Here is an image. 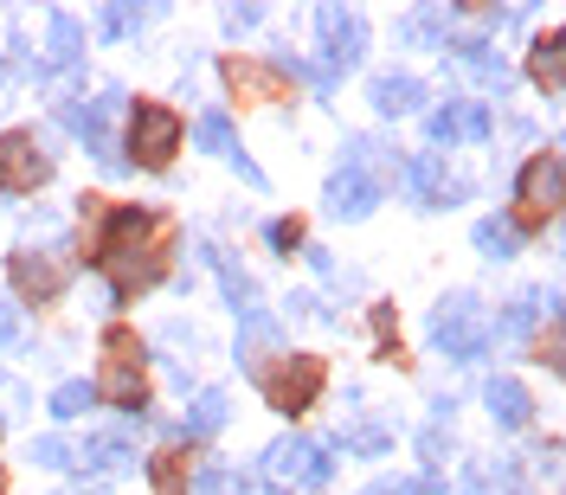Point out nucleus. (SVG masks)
Here are the masks:
<instances>
[{
	"label": "nucleus",
	"instance_id": "1",
	"mask_svg": "<svg viewBox=\"0 0 566 495\" xmlns=\"http://www.w3.org/2000/svg\"><path fill=\"white\" fill-rule=\"evenodd\" d=\"M161 219L149 213H116L104 226V265H110L116 283H154L161 277Z\"/></svg>",
	"mask_w": 566,
	"mask_h": 495
},
{
	"label": "nucleus",
	"instance_id": "2",
	"mask_svg": "<svg viewBox=\"0 0 566 495\" xmlns=\"http://www.w3.org/2000/svg\"><path fill=\"white\" fill-rule=\"evenodd\" d=\"M431 342L445 347L451 361H483V347H490V322H483V303L470 297V290H457L445 303L431 309Z\"/></svg>",
	"mask_w": 566,
	"mask_h": 495
},
{
	"label": "nucleus",
	"instance_id": "3",
	"mask_svg": "<svg viewBox=\"0 0 566 495\" xmlns=\"http://www.w3.org/2000/svg\"><path fill=\"white\" fill-rule=\"evenodd\" d=\"M265 476L270 483H297V489H322V483L335 476V458H329V444H316V438H284V444H270Z\"/></svg>",
	"mask_w": 566,
	"mask_h": 495
},
{
	"label": "nucleus",
	"instance_id": "4",
	"mask_svg": "<svg viewBox=\"0 0 566 495\" xmlns=\"http://www.w3.org/2000/svg\"><path fill=\"white\" fill-rule=\"evenodd\" d=\"M316 33H322V72H348V65H361V52H367V26H361V13L354 7H316Z\"/></svg>",
	"mask_w": 566,
	"mask_h": 495
},
{
	"label": "nucleus",
	"instance_id": "5",
	"mask_svg": "<svg viewBox=\"0 0 566 495\" xmlns=\"http://www.w3.org/2000/svg\"><path fill=\"white\" fill-rule=\"evenodd\" d=\"M65 277H72V251H65V245H26V251H13V283H20L33 303L58 297Z\"/></svg>",
	"mask_w": 566,
	"mask_h": 495
},
{
	"label": "nucleus",
	"instance_id": "6",
	"mask_svg": "<svg viewBox=\"0 0 566 495\" xmlns=\"http://www.w3.org/2000/svg\"><path fill=\"white\" fill-rule=\"evenodd\" d=\"M425 129H431V142H438V149H457V142H483L495 122H490V110H483L477 97H451L445 110L425 116Z\"/></svg>",
	"mask_w": 566,
	"mask_h": 495
},
{
	"label": "nucleus",
	"instance_id": "7",
	"mask_svg": "<svg viewBox=\"0 0 566 495\" xmlns=\"http://www.w3.org/2000/svg\"><path fill=\"white\" fill-rule=\"evenodd\" d=\"M39 181H52V154L39 149L33 136H0V187L33 193Z\"/></svg>",
	"mask_w": 566,
	"mask_h": 495
},
{
	"label": "nucleus",
	"instance_id": "8",
	"mask_svg": "<svg viewBox=\"0 0 566 495\" xmlns=\"http://www.w3.org/2000/svg\"><path fill=\"white\" fill-rule=\"evenodd\" d=\"M399 181L418 193V206H457V200L470 193V181H463V174H451L438 154H418V161H406V168H399Z\"/></svg>",
	"mask_w": 566,
	"mask_h": 495
},
{
	"label": "nucleus",
	"instance_id": "9",
	"mask_svg": "<svg viewBox=\"0 0 566 495\" xmlns=\"http://www.w3.org/2000/svg\"><path fill=\"white\" fill-rule=\"evenodd\" d=\"M129 142H136V161H142V168H168V154L181 149V116L174 110H136Z\"/></svg>",
	"mask_w": 566,
	"mask_h": 495
},
{
	"label": "nucleus",
	"instance_id": "10",
	"mask_svg": "<svg viewBox=\"0 0 566 495\" xmlns=\"http://www.w3.org/2000/svg\"><path fill=\"white\" fill-rule=\"evenodd\" d=\"M560 154H541L522 168V219H547V213H560Z\"/></svg>",
	"mask_w": 566,
	"mask_h": 495
},
{
	"label": "nucleus",
	"instance_id": "11",
	"mask_svg": "<svg viewBox=\"0 0 566 495\" xmlns=\"http://www.w3.org/2000/svg\"><path fill=\"white\" fill-rule=\"evenodd\" d=\"M72 463L97 470V476H122V470L136 463V451H129V431L116 424V431H97V438H84V451H72Z\"/></svg>",
	"mask_w": 566,
	"mask_h": 495
},
{
	"label": "nucleus",
	"instance_id": "12",
	"mask_svg": "<svg viewBox=\"0 0 566 495\" xmlns=\"http://www.w3.org/2000/svg\"><path fill=\"white\" fill-rule=\"evenodd\" d=\"M367 97H374L380 116H413V110H425V84H418L413 72H380L374 84H367Z\"/></svg>",
	"mask_w": 566,
	"mask_h": 495
},
{
	"label": "nucleus",
	"instance_id": "13",
	"mask_svg": "<svg viewBox=\"0 0 566 495\" xmlns=\"http://www.w3.org/2000/svg\"><path fill=\"white\" fill-rule=\"evenodd\" d=\"M316 386H322V367L302 354L297 367H284V374H270V406L277 412H302L309 399H316Z\"/></svg>",
	"mask_w": 566,
	"mask_h": 495
},
{
	"label": "nucleus",
	"instance_id": "14",
	"mask_svg": "<svg viewBox=\"0 0 566 495\" xmlns=\"http://www.w3.org/2000/svg\"><path fill=\"white\" fill-rule=\"evenodd\" d=\"M380 206V187L367 181V174H348V168H335V181H329V213L335 219H367Z\"/></svg>",
	"mask_w": 566,
	"mask_h": 495
},
{
	"label": "nucleus",
	"instance_id": "15",
	"mask_svg": "<svg viewBox=\"0 0 566 495\" xmlns=\"http://www.w3.org/2000/svg\"><path fill=\"white\" fill-rule=\"evenodd\" d=\"M277 347H284V329L270 322L265 309H252V315L238 322V361H245L252 374H265V361L277 354Z\"/></svg>",
	"mask_w": 566,
	"mask_h": 495
},
{
	"label": "nucleus",
	"instance_id": "16",
	"mask_svg": "<svg viewBox=\"0 0 566 495\" xmlns=\"http://www.w3.org/2000/svg\"><path fill=\"white\" fill-rule=\"evenodd\" d=\"M97 392H110L116 406H142V367L129 361V342H122V335L110 342V374H104Z\"/></svg>",
	"mask_w": 566,
	"mask_h": 495
},
{
	"label": "nucleus",
	"instance_id": "17",
	"mask_svg": "<svg viewBox=\"0 0 566 495\" xmlns=\"http://www.w3.org/2000/svg\"><path fill=\"white\" fill-rule=\"evenodd\" d=\"M483 406H490V419L509 424V431H515V424H528V412H534L528 392H522L515 380H490V386H483Z\"/></svg>",
	"mask_w": 566,
	"mask_h": 495
},
{
	"label": "nucleus",
	"instance_id": "18",
	"mask_svg": "<svg viewBox=\"0 0 566 495\" xmlns=\"http://www.w3.org/2000/svg\"><path fill=\"white\" fill-rule=\"evenodd\" d=\"M445 26H451L445 7H413L399 33H406V45H418V52H445Z\"/></svg>",
	"mask_w": 566,
	"mask_h": 495
},
{
	"label": "nucleus",
	"instance_id": "19",
	"mask_svg": "<svg viewBox=\"0 0 566 495\" xmlns=\"http://www.w3.org/2000/svg\"><path fill=\"white\" fill-rule=\"evenodd\" d=\"M451 58L463 65V72H477L483 84H495V90H502V58H495L490 39H451Z\"/></svg>",
	"mask_w": 566,
	"mask_h": 495
},
{
	"label": "nucleus",
	"instance_id": "20",
	"mask_svg": "<svg viewBox=\"0 0 566 495\" xmlns=\"http://www.w3.org/2000/svg\"><path fill=\"white\" fill-rule=\"evenodd\" d=\"M226 412H232L226 392H200V399L188 406V424H181V431H188V444H206V438L226 424Z\"/></svg>",
	"mask_w": 566,
	"mask_h": 495
},
{
	"label": "nucleus",
	"instance_id": "21",
	"mask_svg": "<svg viewBox=\"0 0 566 495\" xmlns=\"http://www.w3.org/2000/svg\"><path fill=\"white\" fill-rule=\"evenodd\" d=\"M206 258H213V265H220V283H226L232 309H238V315H252V309H258V283H252V277H245V270L232 265L226 251H206Z\"/></svg>",
	"mask_w": 566,
	"mask_h": 495
},
{
	"label": "nucleus",
	"instance_id": "22",
	"mask_svg": "<svg viewBox=\"0 0 566 495\" xmlns=\"http://www.w3.org/2000/svg\"><path fill=\"white\" fill-rule=\"evenodd\" d=\"M560 65H566V39H541L534 45V84L547 97H560Z\"/></svg>",
	"mask_w": 566,
	"mask_h": 495
},
{
	"label": "nucleus",
	"instance_id": "23",
	"mask_svg": "<svg viewBox=\"0 0 566 495\" xmlns=\"http://www.w3.org/2000/svg\"><path fill=\"white\" fill-rule=\"evenodd\" d=\"M97 406V386L90 380H65L58 392H52V419H84Z\"/></svg>",
	"mask_w": 566,
	"mask_h": 495
},
{
	"label": "nucleus",
	"instance_id": "24",
	"mask_svg": "<svg viewBox=\"0 0 566 495\" xmlns=\"http://www.w3.org/2000/svg\"><path fill=\"white\" fill-rule=\"evenodd\" d=\"M52 58H58V65H77V58H84V33H77V20L65 7L52 13Z\"/></svg>",
	"mask_w": 566,
	"mask_h": 495
},
{
	"label": "nucleus",
	"instance_id": "25",
	"mask_svg": "<svg viewBox=\"0 0 566 495\" xmlns=\"http://www.w3.org/2000/svg\"><path fill=\"white\" fill-rule=\"evenodd\" d=\"M470 238H477L483 258H515V226H509V219H477Z\"/></svg>",
	"mask_w": 566,
	"mask_h": 495
},
{
	"label": "nucleus",
	"instance_id": "26",
	"mask_svg": "<svg viewBox=\"0 0 566 495\" xmlns=\"http://www.w3.org/2000/svg\"><path fill=\"white\" fill-rule=\"evenodd\" d=\"M341 444H348V451H367V458H380V451H393V431H386V424H348V431H341Z\"/></svg>",
	"mask_w": 566,
	"mask_h": 495
},
{
	"label": "nucleus",
	"instance_id": "27",
	"mask_svg": "<svg viewBox=\"0 0 566 495\" xmlns=\"http://www.w3.org/2000/svg\"><path fill=\"white\" fill-rule=\"evenodd\" d=\"M149 26V7H104V39H129Z\"/></svg>",
	"mask_w": 566,
	"mask_h": 495
},
{
	"label": "nucleus",
	"instance_id": "28",
	"mask_svg": "<svg viewBox=\"0 0 566 495\" xmlns=\"http://www.w3.org/2000/svg\"><path fill=\"white\" fill-rule=\"evenodd\" d=\"M193 136H200L206 149L232 154V122H226V110H206V116H200V122H193Z\"/></svg>",
	"mask_w": 566,
	"mask_h": 495
},
{
	"label": "nucleus",
	"instance_id": "29",
	"mask_svg": "<svg viewBox=\"0 0 566 495\" xmlns=\"http://www.w3.org/2000/svg\"><path fill=\"white\" fill-rule=\"evenodd\" d=\"M534 309H541V297H522V303H509V315L495 322L490 335H509V342H515V335H528V329H534Z\"/></svg>",
	"mask_w": 566,
	"mask_h": 495
},
{
	"label": "nucleus",
	"instance_id": "30",
	"mask_svg": "<svg viewBox=\"0 0 566 495\" xmlns=\"http://www.w3.org/2000/svg\"><path fill=\"white\" fill-rule=\"evenodd\" d=\"M33 463L39 470H72V444L65 438H33Z\"/></svg>",
	"mask_w": 566,
	"mask_h": 495
},
{
	"label": "nucleus",
	"instance_id": "31",
	"mask_svg": "<svg viewBox=\"0 0 566 495\" xmlns=\"http://www.w3.org/2000/svg\"><path fill=\"white\" fill-rule=\"evenodd\" d=\"M232 90H258V97H270V90H277V77L270 72H258V65H232Z\"/></svg>",
	"mask_w": 566,
	"mask_h": 495
},
{
	"label": "nucleus",
	"instance_id": "32",
	"mask_svg": "<svg viewBox=\"0 0 566 495\" xmlns=\"http://www.w3.org/2000/svg\"><path fill=\"white\" fill-rule=\"evenodd\" d=\"M418 458L438 470V463L451 458V438H445V431H418Z\"/></svg>",
	"mask_w": 566,
	"mask_h": 495
},
{
	"label": "nucleus",
	"instance_id": "33",
	"mask_svg": "<svg viewBox=\"0 0 566 495\" xmlns=\"http://www.w3.org/2000/svg\"><path fill=\"white\" fill-rule=\"evenodd\" d=\"M13 342H20V303L0 297V347H13Z\"/></svg>",
	"mask_w": 566,
	"mask_h": 495
},
{
	"label": "nucleus",
	"instance_id": "34",
	"mask_svg": "<svg viewBox=\"0 0 566 495\" xmlns=\"http://www.w3.org/2000/svg\"><path fill=\"white\" fill-rule=\"evenodd\" d=\"M220 20H226V33H252V26H258L265 13H258V7H226Z\"/></svg>",
	"mask_w": 566,
	"mask_h": 495
},
{
	"label": "nucleus",
	"instance_id": "35",
	"mask_svg": "<svg viewBox=\"0 0 566 495\" xmlns=\"http://www.w3.org/2000/svg\"><path fill=\"white\" fill-rule=\"evenodd\" d=\"M297 238H302V232H297V219H277V226H270V245H277V251H290Z\"/></svg>",
	"mask_w": 566,
	"mask_h": 495
},
{
	"label": "nucleus",
	"instance_id": "36",
	"mask_svg": "<svg viewBox=\"0 0 566 495\" xmlns=\"http://www.w3.org/2000/svg\"><path fill=\"white\" fill-rule=\"evenodd\" d=\"M232 168H238V174H245L252 187H265V174H258V161H252V154H238V149H232Z\"/></svg>",
	"mask_w": 566,
	"mask_h": 495
},
{
	"label": "nucleus",
	"instance_id": "37",
	"mask_svg": "<svg viewBox=\"0 0 566 495\" xmlns=\"http://www.w3.org/2000/svg\"><path fill=\"white\" fill-rule=\"evenodd\" d=\"M393 495H445V483H399Z\"/></svg>",
	"mask_w": 566,
	"mask_h": 495
},
{
	"label": "nucleus",
	"instance_id": "38",
	"mask_svg": "<svg viewBox=\"0 0 566 495\" xmlns=\"http://www.w3.org/2000/svg\"><path fill=\"white\" fill-rule=\"evenodd\" d=\"M495 495H528V489H522V483H515V470H509V476H502V489H495Z\"/></svg>",
	"mask_w": 566,
	"mask_h": 495
},
{
	"label": "nucleus",
	"instance_id": "39",
	"mask_svg": "<svg viewBox=\"0 0 566 495\" xmlns=\"http://www.w3.org/2000/svg\"><path fill=\"white\" fill-rule=\"evenodd\" d=\"M0 489H7V483H0Z\"/></svg>",
	"mask_w": 566,
	"mask_h": 495
}]
</instances>
